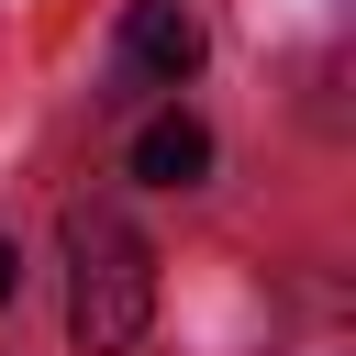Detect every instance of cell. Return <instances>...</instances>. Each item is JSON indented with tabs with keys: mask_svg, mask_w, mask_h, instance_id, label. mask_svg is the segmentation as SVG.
<instances>
[{
	"mask_svg": "<svg viewBox=\"0 0 356 356\" xmlns=\"http://www.w3.org/2000/svg\"><path fill=\"white\" fill-rule=\"evenodd\" d=\"M56 245H67V334L89 356H134L145 323H156V245H145V222L122 200H67Z\"/></svg>",
	"mask_w": 356,
	"mask_h": 356,
	"instance_id": "cell-1",
	"label": "cell"
},
{
	"mask_svg": "<svg viewBox=\"0 0 356 356\" xmlns=\"http://www.w3.org/2000/svg\"><path fill=\"white\" fill-rule=\"evenodd\" d=\"M122 56H134L145 78H167V89H178V78L200 67V22H189L178 0H134V11H122Z\"/></svg>",
	"mask_w": 356,
	"mask_h": 356,
	"instance_id": "cell-2",
	"label": "cell"
},
{
	"mask_svg": "<svg viewBox=\"0 0 356 356\" xmlns=\"http://www.w3.org/2000/svg\"><path fill=\"white\" fill-rule=\"evenodd\" d=\"M11 289H22V256H11V245H0V312H11Z\"/></svg>",
	"mask_w": 356,
	"mask_h": 356,
	"instance_id": "cell-4",
	"label": "cell"
},
{
	"mask_svg": "<svg viewBox=\"0 0 356 356\" xmlns=\"http://www.w3.org/2000/svg\"><path fill=\"white\" fill-rule=\"evenodd\" d=\"M134 178H156V189H200V178H211V134H200L189 111H156V122L134 134Z\"/></svg>",
	"mask_w": 356,
	"mask_h": 356,
	"instance_id": "cell-3",
	"label": "cell"
}]
</instances>
